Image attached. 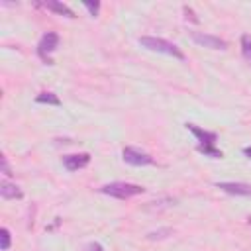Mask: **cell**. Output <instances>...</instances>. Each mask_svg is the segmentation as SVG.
I'll use <instances>...</instances> for the list:
<instances>
[{
	"mask_svg": "<svg viewBox=\"0 0 251 251\" xmlns=\"http://www.w3.org/2000/svg\"><path fill=\"white\" fill-rule=\"evenodd\" d=\"M139 45L149 49V51H157V53H163V55H171L175 59H184V53L178 49V45L163 39V37H151V35H145V37H139Z\"/></svg>",
	"mask_w": 251,
	"mask_h": 251,
	"instance_id": "6da1fadb",
	"label": "cell"
},
{
	"mask_svg": "<svg viewBox=\"0 0 251 251\" xmlns=\"http://www.w3.org/2000/svg\"><path fill=\"white\" fill-rule=\"evenodd\" d=\"M143 190H145L143 186L131 184V182H110V184H104L100 188L102 194H108V196H114V198H120V200H126V198L143 194Z\"/></svg>",
	"mask_w": 251,
	"mask_h": 251,
	"instance_id": "7a4b0ae2",
	"label": "cell"
},
{
	"mask_svg": "<svg viewBox=\"0 0 251 251\" xmlns=\"http://www.w3.org/2000/svg\"><path fill=\"white\" fill-rule=\"evenodd\" d=\"M57 45H59V35L55 33V31H47L41 39H39V43H37V53H39V57L45 61V63H53L51 59H49V53H53L55 49H57Z\"/></svg>",
	"mask_w": 251,
	"mask_h": 251,
	"instance_id": "3957f363",
	"label": "cell"
},
{
	"mask_svg": "<svg viewBox=\"0 0 251 251\" xmlns=\"http://www.w3.org/2000/svg\"><path fill=\"white\" fill-rule=\"evenodd\" d=\"M122 157L127 165H133V167H143V165H153V157L147 155L145 151H139L135 147H126L122 151Z\"/></svg>",
	"mask_w": 251,
	"mask_h": 251,
	"instance_id": "277c9868",
	"label": "cell"
},
{
	"mask_svg": "<svg viewBox=\"0 0 251 251\" xmlns=\"http://www.w3.org/2000/svg\"><path fill=\"white\" fill-rule=\"evenodd\" d=\"M186 129L194 133V137L200 141V143H198L200 147H212V145H216L218 135H216L214 131H206V129H202V127H198V126H194V124H186Z\"/></svg>",
	"mask_w": 251,
	"mask_h": 251,
	"instance_id": "5b68a950",
	"label": "cell"
},
{
	"mask_svg": "<svg viewBox=\"0 0 251 251\" xmlns=\"http://www.w3.org/2000/svg\"><path fill=\"white\" fill-rule=\"evenodd\" d=\"M192 39L198 45H204V47H210V49H226L227 47V41H224L216 35H210V33H192Z\"/></svg>",
	"mask_w": 251,
	"mask_h": 251,
	"instance_id": "8992f818",
	"label": "cell"
},
{
	"mask_svg": "<svg viewBox=\"0 0 251 251\" xmlns=\"http://www.w3.org/2000/svg\"><path fill=\"white\" fill-rule=\"evenodd\" d=\"M88 163H90L88 153H76V155H65L63 157V165L67 171H78V169L86 167Z\"/></svg>",
	"mask_w": 251,
	"mask_h": 251,
	"instance_id": "52a82bcc",
	"label": "cell"
},
{
	"mask_svg": "<svg viewBox=\"0 0 251 251\" xmlns=\"http://www.w3.org/2000/svg\"><path fill=\"white\" fill-rule=\"evenodd\" d=\"M216 186L227 194H237V196H251V184L245 182H216Z\"/></svg>",
	"mask_w": 251,
	"mask_h": 251,
	"instance_id": "ba28073f",
	"label": "cell"
},
{
	"mask_svg": "<svg viewBox=\"0 0 251 251\" xmlns=\"http://www.w3.org/2000/svg\"><path fill=\"white\" fill-rule=\"evenodd\" d=\"M43 6H45L47 10H53V12L61 14V16H67V18H75V12H73L69 6H65L63 2H57V0H47V2H43Z\"/></svg>",
	"mask_w": 251,
	"mask_h": 251,
	"instance_id": "9c48e42d",
	"label": "cell"
},
{
	"mask_svg": "<svg viewBox=\"0 0 251 251\" xmlns=\"http://www.w3.org/2000/svg\"><path fill=\"white\" fill-rule=\"evenodd\" d=\"M0 196L6 198V200H10V198H22V190H20L16 184L4 180V182L0 184Z\"/></svg>",
	"mask_w": 251,
	"mask_h": 251,
	"instance_id": "30bf717a",
	"label": "cell"
},
{
	"mask_svg": "<svg viewBox=\"0 0 251 251\" xmlns=\"http://www.w3.org/2000/svg\"><path fill=\"white\" fill-rule=\"evenodd\" d=\"M35 102H37V104H51V106H61V100H59V96H57V94H53V92H41V94L35 98Z\"/></svg>",
	"mask_w": 251,
	"mask_h": 251,
	"instance_id": "8fae6325",
	"label": "cell"
},
{
	"mask_svg": "<svg viewBox=\"0 0 251 251\" xmlns=\"http://www.w3.org/2000/svg\"><path fill=\"white\" fill-rule=\"evenodd\" d=\"M241 55L251 65V35H247V33L241 35Z\"/></svg>",
	"mask_w": 251,
	"mask_h": 251,
	"instance_id": "7c38bea8",
	"label": "cell"
},
{
	"mask_svg": "<svg viewBox=\"0 0 251 251\" xmlns=\"http://www.w3.org/2000/svg\"><path fill=\"white\" fill-rule=\"evenodd\" d=\"M196 149H198L200 153H204L206 157H212V159H222V157H224V153H222L220 149H216L214 145H212V147H200V145H198Z\"/></svg>",
	"mask_w": 251,
	"mask_h": 251,
	"instance_id": "4fadbf2b",
	"label": "cell"
},
{
	"mask_svg": "<svg viewBox=\"0 0 251 251\" xmlns=\"http://www.w3.org/2000/svg\"><path fill=\"white\" fill-rule=\"evenodd\" d=\"M0 249L2 251H8L10 249V231L6 227L0 229Z\"/></svg>",
	"mask_w": 251,
	"mask_h": 251,
	"instance_id": "5bb4252c",
	"label": "cell"
},
{
	"mask_svg": "<svg viewBox=\"0 0 251 251\" xmlns=\"http://www.w3.org/2000/svg\"><path fill=\"white\" fill-rule=\"evenodd\" d=\"M82 4L88 8L90 16H96V14H98V10H100V2H90V0H84Z\"/></svg>",
	"mask_w": 251,
	"mask_h": 251,
	"instance_id": "9a60e30c",
	"label": "cell"
},
{
	"mask_svg": "<svg viewBox=\"0 0 251 251\" xmlns=\"http://www.w3.org/2000/svg\"><path fill=\"white\" fill-rule=\"evenodd\" d=\"M0 163H2V173H4L6 176H12V171H10V165H8L6 155H2V157H0Z\"/></svg>",
	"mask_w": 251,
	"mask_h": 251,
	"instance_id": "2e32d148",
	"label": "cell"
},
{
	"mask_svg": "<svg viewBox=\"0 0 251 251\" xmlns=\"http://www.w3.org/2000/svg\"><path fill=\"white\" fill-rule=\"evenodd\" d=\"M88 251H104V247L100 243H90L88 245Z\"/></svg>",
	"mask_w": 251,
	"mask_h": 251,
	"instance_id": "e0dca14e",
	"label": "cell"
},
{
	"mask_svg": "<svg viewBox=\"0 0 251 251\" xmlns=\"http://www.w3.org/2000/svg\"><path fill=\"white\" fill-rule=\"evenodd\" d=\"M243 153H245V155L251 159V147H245V149H243Z\"/></svg>",
	"mask_w": 251,
	"mask_h": 251,
	"instance_id": "ac0fdd59",
	"label": "cell"
},
{
	"mask_svg": "<svg viewBox=\"0 0 251 251\" xmlns=\"http://www.w3.org/2000/svg\"><path fill=\"white\" fill-rule=\"evenodd\" d=\"M249 226H251V218H249Z\"/></svg>",
	"mask_w": 251,
	"mask_h": 251,
	"instance_id": "d6986e66",
	"label": "cell"
}]
</instances>
